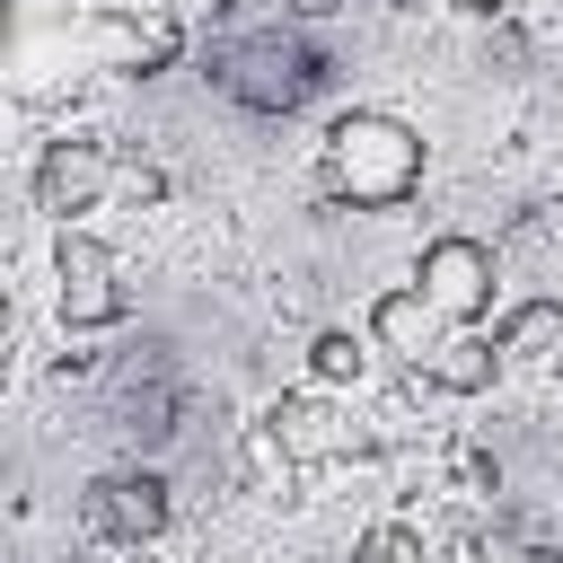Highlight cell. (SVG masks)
Masks as SVG:
<instances>
[{
    "instance_id": "obj_1",
    "label": "cell",
    "mask_w": 563,
    "mask_h": 563,
    "mask_svg": "<svg viewBox=\"0 0 563 563\" xmlns=\"http://www.w3.org/2000/svg\"><path fill=\"white\" fill-rule=\"evenodd\" d=\"M325 185L352 211H396L422 185V132L396 114H343L325 132Z\"/></svg>"
},
{
    "instance_id": "obj_2",
    "label": "cell",
    "mask_w": 563,
    "mask_h": 563,
    "mask_svg": "<svg viewBox=\"0 0 563 563\" xmlns=\"http://www.w3.org/2000/svg\"><path fill=\"white\" fill-rule=\"evenodd\" d=\"M211 88L238 97V106H255V114H290L317 88V44L299 26H238L211 53Z\"/></svg>"
},
{
    "instance_id": "obj_3",
    "label": "cell",
    "mask_w": 563,
    "mask_h": 563,
    "mask_svg": "<svg viewBox=\"0 0 563 563\" xmlns=\"http://www.w3.org/2000/svg\"><path fill=\"white\" fill-rule=\"evenodd\" d=\"M53 44L88 70H167L185 53V26L158 18V9H88V18L53 26Z\"/></svg>"
},
{
    "instance_id": "obj_4",
    "label": "cell",
    "mask_w": 563,
    "mask_h": 563,
    "mask_svg": "<svg viewBox=\"0 0 563 563\" xmlns=\"http://www.w3.org/2000/svg\"><path fill=\"white\" fill-rule=\"evenodd\" d=\"M413 290H422L449 325H475V317L493 308V246H484V238H466V229L431 238V246H422V264H413Z\"/></svg>"
},
{
    "instance_id": "obj_5",
    "label": "cell",
    "mask_w": 563,
    "mask_h": 563,
    "mask_svg": "<svg viewBox=\"0 0 563 563\" xmlns=\"http://www.w3.org/2000/svg\"><path fill=\"white\" fill-rule=\"evenodd\" d=\"M106 185H132V194H150V176L141 167H114L97 141H53L44 150V167H35V194H44V211H97L106 202Z\"/></svg>"
},
{
    "instance_id": "obj_6",
    "label": "cell",
    "mask_w": 563,
    "mask_h": 563,
    "mask_svg": "<svg viewBox=\"0 0 563 563\" xmlns=\"http://www.w3.org/2000/svg\"><path fill=\"white\" fill-rule=\"evenodd\" d=\"M123 308H132V290H123L114 255L70 229V238H62V317H70V325H114Z\"/></svg>"
},
{
    "instance_id": "obj_7",
    "label": "cell",
    "mask_w": 563,
    "mask_h": 563,
    "mask_svg": "<svg viewBox=\"0 0 563 563\" xmlns=\"http://www.w3.org/2000/svg\"><path fill=\"white\" fill-rule=\"evenodd\" d=\"M449 334H457V325H449V317H440V308H431L413 282H405V290H387V299L369 308V343H378L387 361H405V369H422V361H431Z\"/></svg>"
},
{
    "instance_id": "obj_8",
    "label": "cell",
    "mask_w": 563,
    "mask_h": 563,
    "mask_svg": "<svg viewBox=\"0 0 563 563\" xmlns=\"http://www.w3.org/2000/svg\"><path fill=\"white\" fill-rule=\"evenodd\" d=\"M158 519H167V484H158V475H106V484L88 493V528L114 537V545L158 537Z\"/></svg>"
},
{
    "instance_id": "obj_9",
    "label": "cell",
    "mask_w": 563,
    "mask_h": 563,
    "mask_svg": "<svg viewBox=\"0 0 563 563\" xmlns=\"http://www.w3.org/2000/svg\"><path fill=\"white\" fill-rule=\"evenodd\" d=\"M413 378H422V387H449V396H475V387L501 378V343H484V334H449Z\"/></svg>"
},
{
    "instance_id": "obj_10",
    "label": "cell",
    "mask_w": 563,
    "mask_h": 563,
    "mask_svg": "<svg viewBox=\"0 0 563 563\" xmlns=\"http://www.w3.org/2000/svg\"><path fill=\"white\" fill-rule=\"evenodd\" d=\"M369 369V334H317V378L325 387H352Z\"/></svg>"
},
{
    "instance_id": "obj_11",
    "label": "cell",
    "mask_w": 563,
    "mask_h": 563,
    "mask_svg": "<svg viewBox=\"0 0 563 563\" xmlns=\"http://www.w3.org/2000/svg\"><path fill=\"white\" fill-rule=\"evenodd\" d=\"M457 9H475V18H484V9H510V0H457Z\"/></svg>"
}]
</instances>
